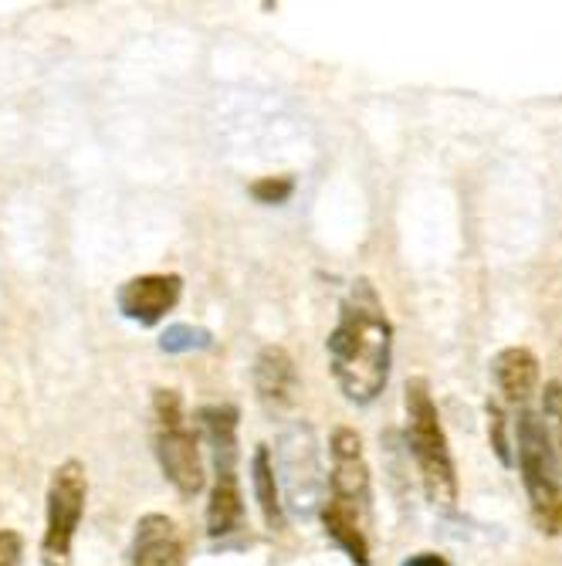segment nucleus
Masks as SVG:
<instances>
[{"instance_id":"nucleus-1","label":"nucleus","mask_w":562,"mask_h":566,"mask_svg":"<svg viewBox=\"0 0 562 566\" xmlns=\"http://www.w3.org/2000/svg\"><path fill=\"white\" fill-rule=\"evenodd\" d=\"M326 349L346 400L373 403L386 390L393 367V323L370 279H356L349 285Z\"/></svg>"},{"instance_id":"nucleus-2","label":"nucleus","mask_w":562,"mask_h":566,"mask_svg":"<svg viewBox=\"0 0 562 566\" xmlns=\"http://www.w3.org/2000/svg\"><path fill=\"white\" fill-rule=\"evenodd\" d=\"M403 415H406V448L424 485V495L437 509L457 505V469L447 431L441 424V410L434 403L431 384L424 377L406 380L403 387Z\"/></svg>"},{"instance_id":"nucleus-3","label":"nucleus","mask_w":562,"mask_h":566,"mask_svg":"<svg viewBox=\"0 0 562 566\" xmlns=\"http://www.w3.org/2000/svg\"><path fill=\"white\" fill-rule=\"evenodd\" d=\"M516 434H519V472L529 495L532 523L542 536H562V479H559V458L552 448V431L536 410L522 407Z\"/></svg>"},{"instance_id":"nucleus-4","label":"nucleus","mask_w":562,"mask_h":566,"mask_svg":"<svg viewBox=\"0 0 562 566\" xmlns=\"http://www.w3.org/2000/svg\"><path fill=\"white\" fill-rule=\"evenodd\" d=\"M152 451H157L160 472L183 499H193L197 492H203L208 472H203L200 438L187 424L183 397L173 387L152 390Z\"/></svg>"},{"instance_id":"nucleus-5","label":"nucleus","mask_w":562,"mask_h":566,"mask_svg":"<svg viewBox=\"0 0 562 566\" xmlns=\"http://www.w3.org/2000/svg\"><path fill=\"white\" fill-rule=\"evenodd\" d=\"M88 499V475L75 458L62 461L51 472L47 495H44V533H41V566H72L75 533L85 516Z\"/></svg>"},{"instance_id":"nucleus-6","label":"nucleus","mask_w":562,"mask_h":566,"mask_svg":"<svg viewBox=\"0 0 562 566\" xmlns=\"http://www.w3.org/2000/svg\"><path fill=\"white\" fill-rule=\"evenodd\" d=\"M370 530L373 520V479L363 438L352 428H336L329 438V499L322 502Z\"/></svg>"},{"instance_id":"nucleus-7","label":"nucleus","mask_w":562,"mask_h":566,"mask_svg":"<svg viewBox=\"0 0 562 566\" xmlns=\"http://www.w3.org/2000/svg\"><path fill=\"white\" fill-rule=\"evenodd\" d=\"M278 458H282L275 465L278 489H285L288 505H295L298 512H309L319 502L316 492L322 485L312 428L309 424H295L291 431H285L282 444H278Z\"/></svg>"},{"instance_id":"nucleus-8","label":"nucleus","mask_w":562,"mask_h":566,"mask_svg":"<svg viewBox=\"0 0 562 566\" xmlns=\"http://www.w3.org/2000/svg\"><path fill=\"white\" fill-rule=\"evenodd\" d=\"M183 295V279L180 275H136L129 279L116 302H119V313L139 326H157L167 313H173L177 302Z\"/></svg>"},{"instance_id":"nucleus-9","label":"nucleus","mask_w":562,"mask_h":566,"mask_svg":"<svg viewBox=\"0 0 562 566\" xmlns=\"http://www.w3.org/2000/svg\"><path fill=\"white\" fill-rule=\"evenodd\" d=\"M129 566H187V543L180 526L163 512H146L132 530Z\"/></svg>"},{"instance_id":"nucleus-10","label":"nucleus","mask_w":562,"mask_h":566,"mask_svg":"<svg viewBox=\"0 0 562 566\" xmlns=\"http://www.w3.org/2000/svg\"><path fill=\"white\" fill-rule=\"evenodd\" d=\"M491 380L505 403L526 407L532 394L539 390L542 370H539V356L529 346H505L491 359Z\"/></svg>"},{"instance_id":"nucleus-11","label":"nucleus","mask_w":562,"mask_h":566,"mask_svg":"<svg viewBox=\"0 0 562 566\" xmlns=\"http://www.w3.org/2000/svg\"><path fill=\"white\" fill-rule=\"evenodd\" d=\"M254 390L268 410H288L298 397V367L285 346H265L254 359Z\"/></svg>"},{"instance_id":"nucleus-12","label":"nucleus","mask_w":562,"mask_h":566,"mask_svg":"<svg viewBox=\"0 0 562 566\" xmlns=\"http://www.w3.org/2000/svg\"><path fill=\"white\" fill-rule=\"evenodd\" d=\"M244 523V495L234 469H214V485L208 499V536L224 539Z\"/></svg>"},{"instance_id":"nucleus-13","label":"nucleus","mask_w":562,"mask_h":566,"mask_svg":"<svg viewBox=\"0 0 562 566\" xmlns=\"http://www.w3.org/2000/svg\"><path fill=\"white\" fill-rule=\"evenodd\" d=\"M197 424L214 451V469H234L237 465V407L234 403L200 407Z\"/></svg>"},{"instance_id":"nucleus-14","label":"nucleus","mask_w":562,"mask_h":566,"mask_svg":"<svg viewBox=\"0 0 562 566\" xmlns=\"http://www.w3.org/2000/svg\"><path fill=\"white\" fill-rule=\"evenodd\" d=\"M251 485H254V502L262 509V520L272 533L285 530V502H282V489H278V475H275V458L268 444L254 448L251 458Z\"/></svg>"},{"instance_id":"nucleus-15","label":"nucleus","mask_w":562,"mask_h":566,"mask_svg":"<svg viewBox=\"0 0 562 566\" xmlns=\"http://www.w3.org/2000/svg\"><path fill=\"white\" fill-rule=\"evenodd\" d=\"M319 516H322L326 536H329L356 566H370V563H373V559H370V536H367V530H363L360 523L349 520V516H342V512H336V509H329V505L319 509Z\"/></svg>"},{"instance_id":"nucleus-16","label":"nucleus","mask_w":562,"mask_h":566,"mask_svg":"<svg viewBox=\"0 0 562 566\" xmlns=\"http://www.w3.org/2000/svg\"><path fill=\"white\" fill-rule=\"evenodd\" d=\"M485 415H488V441H491V451L498 454V461L505 469L516 465V451H512V438H508V418L498 400H488L485 403Z\"/></svg>"},{"instance_id":"nucleus-17","label":"nucleus","mask_w":562,"mask_h":566,"mask_svg":"<svg viewBox=\"0 0 562 566\" xmlns=\"http://www.w3.org/2000/svg\"><path fill=\"white\" fill-rule=\"evenodd\" d=\"M211 333L200 329V326H187V323H177V326H167V333L160 336V349L163 353H190V349H208L211 346Z\"/></svg>"},{"instance_id":"nucleus-18","label":"nucleus","mask_w":562,"mask_h":566,"mask_svg":"<svg viewBox=\"0 0 562 566\" xmlns=\"http://www.w3.org/2000/svg\"><path fill=\"white\" fill-rule=\"evenodd\" d=\"M295 190V180L288 174L282 177H258L251 184V197L258 203H285Z\"/></svg>"},{"instance_id":"nucleus-19","label":"nucleus","mask_w":562,"mask_h":566,"mask_svg":"<svg viewBox=\"0 0 562 566\" xmlns=\"http://www.w3.org/2000/svg\"><path fill=\"white\" fill-rule=\"evenodd\" d=\"M542 410H545V424H552L559 431V441H562V384L559 380H549L545 384V390H542Z\"/></svg>"},{"instance_id":"nucleus-20","label":"nucleus","mask_w":562,"mask_h":566,"mask_svg":"<svg viewBox=\"0 0 562 566\" xmlns=\"http://www.w3.org/2000/svg\"><path fill=\"white\" fill-rule=\"evenodd\" d=\"M24 539L14 530H0V566H21Z\"/></svg>"},{"instance_id":"nucleus-21","label":"nucleus","mask_w":562,"mask_h":566,"mask_svg":"<svg viewBox=\"0 0 562 566\" xmlns=\"http://www.w3.org/2000/svg\"><path fill=\"white\" fill-rule=\"evenodd\" d=\"M400 566H450V559H447L444 553H431V549H424V553L406 556Z\"/></svg>"}]
</instances>
